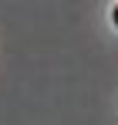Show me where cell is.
<instances>
[{
    "label": "cell",
    "mask_w": 118,
    "mask_h": 125,
    "mask_svg": "<svg viewBox=\"0 0 118 125\" xmlns=\"http://www.w3.org/2000/svg\"><path fill=\"white\" fill-rule=\"evenodd\" d=\"M115 24H118V7H115Z\"/></svg>",
    "instance_id": "cell-1"
}]
</instances>
